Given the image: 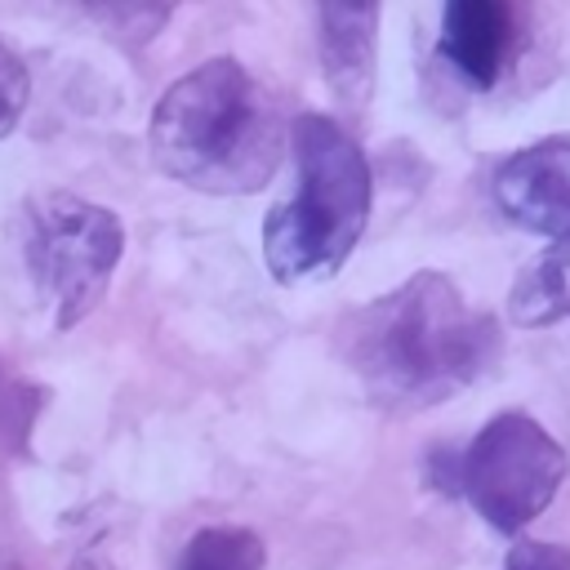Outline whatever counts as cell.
<instances>
[{
  "mask_svg": "<svg viewBox=\"0 0 570 570\" xmlns=\"http://www.w3.org/2000/svg\"><path fill=\"white\" fill-rule=\"evenodd\" d=\"M499 321L445 272H414L343 321L338 352L365 396L392 414L428 410L476 383L499 356Z\"/></svg>",
  "mask_w": 570,
  "mask_h": 570,
  "instance_id": "6da1fadb",
  "label": "cell"
},
{
  "mask_svg": "<svg viewBox=\"0 0 570 570\" xmlns=\"http://www.w3.org/2000/svg\"><path fill=\"white\" fill-rule=\"evenodd\" d=\"M281 102L236 58H209L178 76L151 111V160L205 196H245L285 160Z\"/></svg>",
  "mask_w": 570,
  "mask_h": 570,
  "instance_id": "7a4b0ae2",
  "label": "cell"
},
{
  "mask_svg": "<svg viewBox=\"0 0 570 570\" xmlns=\"http://www.w3.org/2000/svg\"><path fill=\"white\" fill-rule=\"evenodd\" d=\"M289 147L298 174L294 196L281 200L263 223V258L281 285L334 276L356 249L374 200L365 151L338 120L316 111L294 116Z\"/></svg>",
  "mask_w": 570,
  "mask_h": 570,
  "instance_id": "3957f363",
  "label": "cell"
},
{
  "mask_svg": "<svg viewBox=\"0 0 570 570\" xmlns=\"http://www.w3.org/2000/svg\"><path fill=\"white\" fill-rule=\"evenodd\" d=\"M125 254V227L107 205L71 191H45L22 205V263L58 330L85 321Z\"/></svg>",
  "mask_w": 570,
  "mask_h": 570,
  "instance_id": "277c9868",
  "label": "cell"
},
{
  "mask_svg": "<svg viewBox=\"0 0 570 570\" xmlns=\"http://www.w3.org/2000/svg\"><path fill=\"white\" fill-rule=\"evenodd\" d=\"M566 476V445L521 410L494 414L450 463V490L468 499L494 534H521L539 521Z\"/></svg>",
  "mask_w": 570,
  "mask_h": 570,
  "instance_id": "5b68a950",
  "label": "cell"
},
{
  "mask_svg": "<svg viewBox=\"0 0 570 570\" xmlns=\"http://www.w3.org/2000/svg\"><path fill=\"white\" fill-rule=\"evenodd\" d=\"M494 205L534 236L570 232V138H543L512 151L494 169Z\"/></svg>",
  "mask_w": 570,
  "mask_h": 570,
  "instance_id": "8992f818",
  "label": "cell"
},
{
  "mask_svg": "<svg viewBox=\"0 0 570 570\" xmlns=\"http://www.w3.org/2000/svg\"><path fill=\"white\" fill-rule=\"evenodd\" d=\"M379 4H321L316 9V53L334 98L352 111L370 102L374 53H379Z\"/></svg>",
  "mask_w": 570,
  "mask_h": 570,
  "instance_id": "52a82bcc",
  "label": "cell"
},
{
  "mask_svg": "<svg viewBox=\"0 0 570 570\" xmlns=\"http://www.w3.org/2000/svg\"><path fill=\"white\" fill-rule=\"evenodd\" d=\"M436 49L463 85L490 89L512 49V9L499 0H450Z\"/></svg>",
  "mask_w": 570,
  "mask_h": 570,
  "instance_id": "ba28073f",
  "label": "cell"
},
{
  "mask_svg": "<svg viewBox=\"0 0 570 570\" xmlns=\"http://www.w3.org/2000/svg\"><path fill=\"white\" fill-rule=\"evenodd\" d=\"M570 316V232L557 236L543 254H534L508 294V321L525 330H543Z\"/></svg>",
  "mask_w": 570,
  "mask_h": 570,
  "instance_id": "9c48e42d",
  "label": "cell"
},
{
  "mask_svg": "<svg viewBox=\"0 0 570 570\" xmlns=\"http://www.w3.org/2000/svg\"><path fill=\"white\" fill-rule=\"evenodd\" d=\"M174 570H267V548L249 525H200Z\"/></svg>",
  "mask_w": 570,
  "mask_h": 570,
  "instance_id": "30bf717a",
  "label": "cell"
},
{
  "mask_svg": "<svg viewBox=\"0 0 570 570\" xmlns=\"http://www.w3.org/2000/svg\"><path fill=\"white\" fill-rule=\"evenodd\" d=\"M27 98H31V76H27V62L0 40V138H9L27 111Z\"/></svg>",
  "mask_w": 570,
  "mask_h": 570,
  "instance_id": "8fae6325",
  "label": "cell"
},
{
  "mask_svg": "<svg viewBox=\"0 0 570 570\" xmlns=\"http://www.w3.org/2000/svg\"><path fill=\"white\" fill-rule=\"evenodd\" d=\"M36 405H40V387H31V383L13 379V374L0 365V432H4L13 445H22V436H27V428H31Z\"/></svg>",
  "mask_w": 570,
  "mask_h": 570,
  "instance_id": "7c38bea8",
  "label": "cell"
},
{
  "mask_svg": "<svg viewBox=\"0 0 570 570\" xmlns=\"http://www.w3.org/2000/svg\"><path fill=\"white\" fill-rule=\"evenodd\" d=\"M503 570H570V548L543 543V539H521L503 557Z\"/></svg>",
  "mask_w": 570,
  "mask_h": 570,
  "instance_id": "4fadbf2b",
  "label": "cell"
},
{
  "mask_svg": "<svg viewBox=\"0 0 570 570\" xmlns=\"http://www.w3.org/2000/svg\"><path fill=\"white\" fill-rule=\"evenodd\" d=\"M0 570H27V566H22V561H13V557H4V552H0Z\"/></svg>",
  "mask_w": 570,
  "mask_h": 570,
  "instance_id": "5bb4252c",
  "label": "cell"
}]
</instances>
